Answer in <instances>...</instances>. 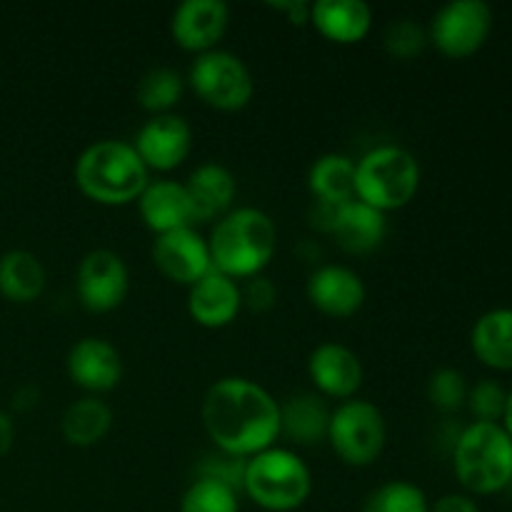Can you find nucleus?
Returning a JSON list of instances; mask_svg holds the SVG:
<instances>
[{"mask_svg":"<svg viewBox=\"0 0 512 512\" xmlns=\"http://www.w3.org/2000/svg\"><path fill=\"white\" fill-rule=\"evenodd\" d=\"M200 420L218 453L230 458L248 460L280 438V403L248 378L215 380L200 405Z\"/></svg>","mask_w":512,"mask_h":512,"instance_id":"obj_1","label":"nucleus"},{"mask_svg":"<svg viewBox=\"0 0 512 512\" xmlns=\"http://www.w3.org/2000/svg\"><path fill=\"white\" fill-rule=\"evenodd\" d=\"M213 270L233 280L263 275L278 250V228L258 208H233L218 220L208 238Z\"/></svg>","mask_w":512,"mask_h":512,"instance_id":"obj_2","label":"nucleus"},{"mask_svg":"<svg viewBox=\"0 0 512 512\" xmlns=\"http://www.w3.org/2000/svg\"><path fill=\"white\" fill-rule=\"evenodd\" d=\"M75 185L88 200L108 208L130 205L140 198L150 173L125 140H98L75 160Z\"/></svg>","mask_w":512,"mask_h":512,"instance_id":"obj_3","label":"nucleus"},{"mask_svg":"<svg viewBox=\"0 0 512 512\" xmlns=\"http://www.w3.org/2000/svg\"><path fill=\"white\" fill-rule=\"evenodd\" d=\"M453 470L468 495H495L512 480V438L503 423H470L453 443Z\"/></svg>","mask_w":512,"mask_h":512,"instance_id":"obj_4","label":"nucleus"},{"mask_svg":"<svg viewBox=\"0 0 512 512\" xmlns=\"http://www.w3.org/2000/svg\"><path fill=\"white\" fill-rule=\"evenodd\" d=\"M420 190V163L408 148L385 143L355 160V200L393 213L415 200Z\"/></svg>","mask_w":512,"mask_h":512,"instance_id":"obj_5","label":"nucleus"},{"mask_svg":"<svg viewBox=\"0 0 512 512\" xmlns=\"http://www.w3.org/2000/svg\"><path fill=\"white\" fill-rule=\"evenodd\" d=\"M243 493L268 512H293L308 503L313 475L295 450L273 445L245 460Z\"/></svg>","mask_w":512,"mask_h":512,"instance_id":"obj_6","label":"nucleus"},{"mask_svg":"<svg viewBox=\"0 0 512 512\" xmlns=\"http://www.w3.org/2000/svg\"><path fill=\"white\" fill-rule=\"evenodd\" d=\"M328 445L350 468H368L383 455L388 425L378 405L370 400H345L330 410Z\"/></svg>","mask_w":512,"mask_h":512,"instance_id":"obj_7","label":"nucleus"},{"mask_svg":"<svg viewBox=\"0 0 512 512\" xmlns=\"http://www.w3.org/2000/svg\"><path fill=\"white\" fill-rule=\"evenodd\" d=\"M188 80L193 93L220 113H238L248 108L255 93V80L248 65L238 55L220 48L195 55Z\"/></svg>","mask_w":512,"mask_h":512,"instance_id":"obj_8","label":"nucleus"},{"mask_svg":"<svg viewBox=\"0 0 512 512\" xmlns=\"http://www.w3.org/2000/svg\"><path fill=\"white\" fill-rule=\"evenodd\" d=\"M493 30V10L485 0H450L428 25V43L450 60L478 53Z\"/></svg>","mask_w":512,"mask_h":512,"instance_id":"obj_9","label":"nucleus"},{"mask_svg":"<svg viewBox=\"0 0 512 512\" xmlns=\"http://www.w3.org/2000/svg\"><path fill=\"white\" fill-rule=\"evenodd\" d=\"M75 293L88 313H113L130 293L128 265L108 248L90 250L75 270Z\"/></svg>","mask_w":512,"mask_h":512,"instance_id":"obj_10","label":"nucleus"},{"mask_svg":"<svg viewBox=\"0 0 512 512\" xmlns=\"http://www.w3.org/2000/svg\"><path fill=\"white\" fill-rule=\"evenodd\" d=\"M148 173H170L188 160L193 150V130L183 115H153L133 140Z\"/></svg>","mask_w":512,"mask_h":512,"instance_id":"obj_11","label":"nucleus"},{"mask_svg":"<svg viewBox=\"0 0 512 512\" xmlns=\"http://www.w3.org/2000/svg\"><path fill=\"white\" fill-rule=\"evenodd\" d=\"M153 265L165 280L178 285H195L213 270L208 238L195 228H180L158 235L153 243Z\"/></svg>","mask_w":512,"mask_h":512,"instance_id":"obj_12","label":"nucleus"},{"mask_svg":"<svg viewBox=\"0 0 512 512\" xmlns=\"http://www.w3.org/2000/svg\"><path fill=\"white\" fill-rule=\"evenodd\" d=\"M228 25L230 8L223 0H185L173 10L170 35L183 50L203 55L218 48Z\"/></svg>","mask_w":512,"mask_h":512,"instance_id":"obj_13","label":"nucleus"},{"mask_svg":"<svg viewBox=\"0 0 512 512\" xmlns=\"http://www.w3.org/2000/svg\"><path fill=\"white\" fill-rule=\"evenodd\" d=\"M308 378L320 398L353 400L363 388L365 370L358 353L340 343H320L308 358Z\"/></svg>","mask_w":512,"mask_h":512,"instance_id":"obj_14","label":"nucleus"},{"mask_svg":"<svg viewBox=\"0 0 512 512\" xmlns=\"http://www.w3.org/2000/svg\"><path fill=\"white\" fill-rule=\"evenodd\" d=\"M310 305L325 318L348 320L365 305V283L355 270L345 265H320L310 273L305 285Z\"/></svg>","mask_w":512,"mask_h":512,"instance_id":"obj_15","label":"nucleus"},{"mask_svg":"<svg viewBox=\"0 0 512 512\" xmlns=\"http://www.w3.org/2000/svg\"><path fill=\"white\" fill-rule=\"evenodd\" d=\"M68 378L90 395L110 393L123 380V358L118 348L103 338H80L65 360Z\"/></svg>","mask_w":512,"mask_h":512,"instance_id":"obj_16","label":"nucleus"},{"mask_svg":"<svg viewBox=\"0 0 512 512\" xmlns=\"http://www.w3.org/2000/svg\"><path fill=\"white\" fill-rule=\"evenodd\" d=\"M240 310H243L240 283L218 270H210L205 278L188 288V315L200 328H228L230 323H235Z\"/></svg>","mask_w":512,"mask_h":512,"instance_id":"obj_17","label":"nucleus"},{"mask_svg":"<svg viewBox=\"0 0 512 512\" xmlns=\"http://www.w3.org/2000/svg\"><path fill=\"white\" fill-rule=\"evenodd\" d=\"M135 203H138L140 220L150 233H155V238L195 225L193 203H190L185 183H175L168 178L150 180Z\"/></svg>","mask_w":512,"mask_h":512,"instance_id":"obj_18","label":"nucleus"},{"mask_svg":"<svg viewBox=\"0 0 512 512\" xmlns=\"http://www.w3.org/2000/svg\"><path fill=\"white\" fill-rule=\"evenodd\" d=\"M185 190L193 203L195 223H218L223 215L233 210L235 195H238V180L225 165L203 163L188 175Z\"/></svg>","mask_w":512,"mask_h":512,"instance_id":"obj_19","label":"nucleus"},{"mask_svg":"<svg viewBox=\"0 0 512 512\" xmlns=\"http://www.w3.org/2000/svg\"><path fill=\"white\" fill-rule=\"evenodd\" d=\"M330 235L348 255H370L385 243L388 218L360 200H350L335 210Z\"/></svg>","mask_w":512,"mask_h":512,"instance_id":"obj_20","label":"nucleus"},{"mask_svg":"<svg viewBox=\"0 0 512 512\" xmlns=\"http://www.w3.org/2000/svg\"><path fill=\"white\" fill-rule=\"evenodd\" d=\"M310 25L330 43L355 45L373 30V10L363 0H318L310 10Z\"/></svg>","mask_w":512,"mask_h":512,"instance_id":"obj_21","label":"nucleus"},{"mask_svg":"<svg viewBox=\"0 0 512 512\" xmlns=\"http://www.w3.org/2000/svg\"><path fill=\"white\" fill-rule=\"evenodd\" d=\"M330 408L318 393H300L280 405V438L298 445H318L328 438Z\"/></svg>","mask_w":512,"mask_h":512,"instance_id":"obj_22","label":"nucleus"},{"mask_svg":"<svg viewBox=\"0 0 512 512\" xmlns=\"http://www.w3.org/2000/svg\"><path fill=\"white\" fill-rule=\"evenodd\" d=\"M475 358L493 370H512V308H493L480 315L470 333Z\"/></svg>","mask_w":512,"mask_h":512,"instance_id":"obj_23","label":"nucleus"},{"mask_svg":"<svg viewBox=\"0 0 512 512\" xmlns=\"http://www.w3.org/2000/svg\"><path fill=\"white\" fill-rule=\"evenodd\" d=\"M308 190L315 203L340 205L355 200V160L343 153H325L310 165Z\"/></svg>","mask_w":512,"mask_h":512,"instance_id":"obj_24","label":"nucleus"},{"mask_svg":"<svg viewBox=\"0 0 512 512\" xmlns=\"http://www.w3.org/2000/svg\"><path fill=\"white\" fill-rule=\"evenodd\" d=\"M110 428H113V410L95 395H85L70 403L60 418V433L73 448H93L103 443Z\"/></svg>","mask_w":512,"mask_h":512,"instance_id":"obj_25","label":"nucleus"},{"mask_svg":"<svg viewBox=\"0 0 512 512\" xmlns=\"http://www.w3.org/2000/svg\"><path fill=\"white\" fill-rule=\"evenodd\" d=\"M43 263L30 250H8L0 255V295L10 303H33L45 290Z\"/></svg>","mask_w":512,"mask_h":512,"instance_id":"obj_26","label":"nucleus"},{"mask_svg":"<svg viewBox=\"0 0 512 512\" xmlns=\"http://www.w3.org/2000/svg\"><path fill=\"white\" fill-rule=\"evenodd\" d=\"M185 80L178 70L173 68H150L135 85V100L140 108L150 115L173 113L175 105L183 100Z\"/></svg>","mask_w":512,"mask_h":512,"instance_id":"obj_27","label":"nucleus"},{"mask_svg":"<svg viewBox=\"0 0 512 512\" xmlns=\"http://www.w3.org/2000/svg\"><path fill=\"white\" fill-rule=\"evenodd\" d=\"M430 503L423 488L408 480H388L365 498L363 512H428Z\"/></svg>","mask_w":512,"mask_h":512,"instance_id":"obj_28","label":"nucleus"},{"mask_svg":"<svg viewBox=\"0 0 512 512\" xmlns=\"http://www.w3.org/2000/svg\"><path fill=\"white\" fill-rule=\"evenodd\" d=\"M180 512H240L238 490L213 478H198L180 498Z\"/></svg>","mask_w":512,"mask_h":512,"instance_id":"obj_29","label":"nucleus"},{"mask_svg":"<svg viewBox=\"0 0 512 512\" xmlns=\"http://www.w3.org/2000/svg\"><path fill=\"white\" fill-rule=\"evenodd\" d=\"M468 380L460 370L440 368L428 380V400L440 413H455L468 400Z\"/></svg>","mask_w":512,"mask_h":512,"instance_id":"obj_30","label":"nucleus"},{"mask_svg":"<svg viewBox=\"0 0 512 512\" xmlns=\"http://www.w3.org/2000/svg\"><path fill=\"white\" fill-rule=\"evenodd\" d=\"M383 45L385 50H388L390 58L415 60L418 55H423L425 45H428V30L410 18L393 20V23L385 28Z\"/></svg>","mask_w":512,"mask_h":512,"instance_id":"obj_31","label":"nucleus"},{"mask_svg":"<svg viewBox=\"0 0 512 512\" xmlns=\"http://www.w3.org/2000/svg\"><path fill=\"white\" fill-rule=\"evenodd\" d=\"M465 405H468V410L473 413L475 423H503L505 405H508V390H505L498 380H478V383L468 390Z\"/></svg>","mask_w":512,"mask_h":512,"instance_id":"obj_32","label":"nucleus"},{"mask_svg":"<svg viewBox=\"0 0 512 512\" xmlns=\"http://www.w3.org/2000/svg\"><path fill=\"white\" fill-rule=\"evenodd\" d=\"M240 298H243V308H248L250 313H268L278 303V288L265 275H255L245 280V285H240Z\"/></svg>","mask_w":512,"mask_h":512,"instance_id":"obj_33","label":"nucleus"},{"mask_svg":"<svg viewBox=\"0 0 512 512\" xmlns=\"http://www.w3.org/2000/svg\"><path fill=\"white\" fill-rule=\"evenodd\" d=\"M428 512H480L473 495L468 493H448L435 500Z\"/></svg>","mask_w":512,"mask_h":512,"instance_id":"obj_34","label":"nucleus"},{"mask_svg":"<svg viewBox=\"0 0 512 512\" xmlns=\"http://www.w3.org/2000/svg\"><path fill=\"white\" fill-rule=\"evenodd\" d=\"M268 8L283 13L285 18H288V23L305 25L310 23V10H313V3H305V0H285V3H268Z\"/></svg>","mask_w":512,"mask_h":512,"instance_id":"obj_35","label":"nucleus"},{"mask_svg":"<svg viewBox=\"0 0 512 512\" xmlns=\"http://www.w3.org/2000/svg\"><path fill=\"white\" fill-rule=\"evenodd\" d=\"M15 443V423L5 410H0V458L10 453Z\"/></svg>","mask_w":512,"mask_h":512,"instance_id":"obj_36","label":"nucleus"},{"mask_svg":"<svg viewBox=\"0 0 512 512\" xmlns=\"http://www.w3.org/2000/svg\"><path fill=\"white\" fill-rule=\"evenodd\" d=\"M38 398H40L38 390L23 388V390H18V393H15L13 405H15V410H30V408H35V405H38Z\"/></svg>","mask_w":512,"mask_h":512,"instance_id":"obj_37","label":"nucleus"},{"mask_svg":"<svg viewBox=\"0 0 512 512\" xmlns=\"http://www.w3.org/2000/svg\"><path fill=\"white\" fill-rule=\"evenodd\" d=\"M503 428L508 430V435L512 438V388L508 390V405H505V415H503Z\"/></svg>","mask_w":512,"mask_h":512,"instance_id":"obj_38","label":"nucleus"},{"mask_svg":"<svg viewBox=\"0 0 512 512\" xmlns=\"http://www.w3.org/2000/svg\"><path fill=\"white\" fill-rule=\"evenodd\" d=\"M508 490H512V480H510V485H508Z\"/></svg>","mask_w":512,"mask_h":512,"instance_id":"obj_39","label":"nucleus"}]
</instances>
